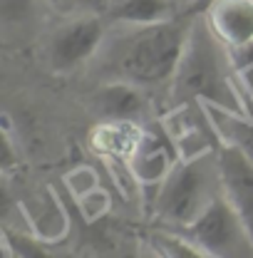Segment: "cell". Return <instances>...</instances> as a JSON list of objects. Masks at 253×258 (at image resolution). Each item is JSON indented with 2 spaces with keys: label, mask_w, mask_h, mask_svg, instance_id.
Returning a JSON list of instances; mask_svg holds the SVG:
<instances>
[{
  "label": "cell",
  "mask_w": 253,
  "mask_h": 258,
  "mask_svg": "<svg viewBox=\"0 0 253 258\" xmlns=\"http://www.w3.org/2000/svg\"><path fill=\"white\" fill-rule=\"evenodd\" d=\"M32 15V0H0L3 25H23Z\"/></svg>",
  "instance_id": "4fadbf2b"
},
{
  "label": "cell",
  "mask_w": 253,
  "mask_h": 258,
  "mask_svg": "<svg viewBox=\"0 0 253 258\" xmlns=\"http://www.w3.org/2000/svg\"><path fill=\"white\" fill-rule=\"evenodd\" d=\"M196 18L199 10H189L164 23L137 25L109 55L107 77L137 85L142 90L171 85Z\"/></svg>",
  "instance_id": "7a4b0ae2"
},
{
  "label": "cell",
  "mask_w": 253,
  "mask_h": 258,
  "mask_svg": "<svg viewBox=\"0 0 253 258\" xmlns=\"http://www.w3.org/2000/svg\"><path fill=\"white\" fill-rule=\"evenodd\" d=\"M181 3L184 0H119L112 5L109 18L129 28L154 25L181 15Z\"/></svg>",
  "instance_id": "30bf717a"
},
{
  "label": "cell",
  "mask_w": 253,
  "mask_h": 258,
  "mask_svg": "<svg viewBox=\"0 0 253 258\" xmlns=\"http://www.w3.org/2000/svg\"><path fill=\"white\" fill-rule=\"evenodd\" d=\"M231 72L233 67L226 42L211 30L206 15L199 13L189 32L181 62L171 80V104L184 107L204 102L221 107L226 112L246 114L248 104L243 102Z\"/></svg>",
  "instance_id": "6da1fadb"
},
{
  "label": "cell",
  "mask_w": 253,
  "mask_h": 258,
  "mask_svg": "<svg viewBox=\"0 0 253 258\" xmlns=\"http://www.w3.org/2000/svg\"><path fill=\"white\" fill-rule=\"evenodd\" d=\"M204 15L228 47L253 40V0H206Z\"/></svg>",
  "instance_id": "52a82bcc"
},
{
  "label": "cell",
  "mask_w": 253,
  "mask_h": 258,
  "mask_svg": "<svg viewBox=\"0 0 253 258\" xmlns=\"http://www.w3.org/2000/svg\"><path fill=\"white\" fill-rule=\"evenodd\" d=\"M57 8L70 15H109L114 0H55Z\"/></svg>",
  "instance_id": "7c38bea8"
},
{
  "label": "cell",
  "mask_w": 253,
  "mask_h": 258,
  "mask_svg": "<svg viewBox=\"0 0 253 258\" xmlns=\"http://www.w3.org/2000/svg\"><path fill=\"white\" fill-rule=\"evenodd\" d=\"M102 37H104L102 15H72L47 37L45 45L47 67L57 75L75 72L99 50Z\"/></svg>",
  "instance_id": "5b68a950"
},
{
  "label": "cell",
  "mask_w": 253,
  "mask_h": 258,
  "mask_svg": "<svg viewBox=\"0 0 253 258\" xmlns=\"http://www.w3.org/2000/svg\"><path fill=\"white\" fill-rule=\"evenodd\" d=\"M223 191L216 149L186 157L166 174L157 191V219L164 228L186 226Z\"/></svg>",
  "instance_id": "3957f363"
},
{
  "label": "cell",
  "mask_w": 253,
  "mask_h": 258,
  "mask_svg": "<svg viewBox=\"0 0 253 258\" xmlns=\"http://www.w3.org/2000/svg\"><path fill=\"white\" fill-rule=\"evenodd\" d=\"M95 109L107 122H137L147 112L144 90L122 80H109L95 95Z\"/></svg>",
  "instance_id": "9c48e42d"
},
{
  "label": "cell",
  "mask_w": 253,
  "mask_h": 258,
  "mask_svg": "<svg viewBox=\"0 0 253 258\" xmlns=\"http://www.w3.org/2000/svg\"><path fill=\"white\" fill-rule=\"evenodd\" d=\"M176 166V157L164 134L139 132L132 152V169L142 184H161L166 174Z\"/></svg>",
  "instance_id": "ba28073f"
},
{
  "label": "cell",
  "mask_w": 253,
  "mask_h": 258,
  "mask_svg": "<svg viewBox=\"0 0 253 258\" xmlns=\"http://www.w3.org/2000/svg\"><path fill=\"white\" fill-rule=\"evenodd\" d=\"M206 114H209L211 127L219 132V137L223 142L233 144L236 149H241L253 161V104H248L246 114L226 112L221 107L206 104Z\"/></svg>",
  "instance_id": "8fae6325"
},
{
  "label": "cell",
  "mask_w": 253,
  "mask_h": 258,
  "mask_svg": "<svg viewBox=\"0 0 253 258\" xmlns=\"http://www.w3.org/2000/svg\"><path fill=\"white\" fill-rule=\"evenodd\" d=\"M184 236L209 256H253V236L238 209L226 194H219L186 228Z\"/></svg>",
  "instance_id": "277c9868"
},
{
  "label": "cell",
  "mask_w": 253,
  "mask_h": 258,
  "mask_svg": "<svg viewBox=\"0 0 253 258\" xmlns=\"http://www.w3.org/2000/svg\"><path fill=\"white\" fill-rule=\"evenodd\" d=\"M216 157H219L223 194L238 209L241 219L246 221L253 236V161L241 149L226 142L216 149Z\"/></svg>",
  "instance_id": "8992f818"
}]
</instances>
